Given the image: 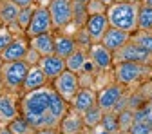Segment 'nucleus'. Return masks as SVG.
<instances>
[{"label":"nucleus","mask_w":152,"mask_h":134,"mask_svg":"<svg viewBox=\"0 0 152 134\" xmlns=\"http://www.w3.org/2000/svg\"><path fill=\"white\" fill-rule=\"evenodd\" d=\"M53 85H44L40 89H34L29 92H24L20 98V114L34 127V129H49L58 127V120L51 112V94Z\"/></svg>","instance_id":"1"},{"label":"nucleus","mask_w":152,"mask_h":134,"mask_svg":"<svg viewBox=\"0 0 152 134\" xmlns=\"http://www.w3.org/2000/svg\"><path fill=\"white\" fill-rule=\"evenodd\" d=\"M141 4H130L123 0H116L107 7V20L110 27H118L127 33H134L138 29V13Z\"/></svg>","instance_id":"2"},{"label":"nucleus","mask_w":152,"mask_h":134,"mask_svg":"<svg viewBox=\"0 0 152 134\" xmlns=\"http://www.w3.org/2000/svg\"><path fill=\"white\" fill-rule=\"evenodd\" d=\"M150 76H152V65H145L138 62H120L114 67V82L125 87L148 82Z\"/></svg>","instance_id":"3"},{"label":"nucleus","mask_w":152,"mask_h":134,"mask_svg":"<svg viewBox=\"0 0 152 134\" xmlns=\"http://www.w3.org/2000/svg\"><path fill=\"white\" fill-rule=\"evenodd\" d=\"M27 71H29V65L24 60L2 62V65H0V82H2V87L7 91L18 92L24 85Z\"/></svg>","instance_id":"4"},{"label":"nucleus","mask_w":152,"mask_h":134,"mask_svg":"<svg viewBox=\"0 0 152 134\" xmlns=\"http://www.w3.org/2000/svg\"><path fill=\"white\" fill-rule=\"evenodd\" d=\"M114 54V64L120 62H138V64H145V65H152V53H148L147 49H143L141 45H138L136 42L129 40L121 49H118Z\"/></svg>","instance_id":"5"},{"label":"nucleus","mask_w":152,"mask_h":134,"mask_svg":"<svg viewBox=\"0 0 152 134\" xmlns=\"http://www.w3.org/2000/svg\"><path fill=\"white\" fill-rule=\"evenodd\" d=\"M51 13L53 27L56 31H62L69 24H72V0H51L47 4Z\"/></svg>","instance_id":"6"},{"label":"nucleus","mask_w":152,"mask_h":134,"mask_svg":"<svg viewBox=\"0 0 152 134\" xmlns=\"http://www.w3.org/2000/svg\"><path fill=\"white\" fill-rule=\"evenodd\" d=\"M51 31H54V27H53L51 13H49L47 6L36 4V7L33 11V18H31V22H29V26L26 29L27 38L36 36V34H42V33H51Z\"/></svg>","instance_id":"7"},{"label":"nucleus","mask_w":152,"mask_h":134,"mask_svg":"<svg viewBox=\"0 0 152 134\" xmlns=\"http://www.w3.org/2000/svg\"><path fill=\"white\" fill-rule=\"evenodd\" d=\"M51 85H53V89L58 92L64 100H67L71 103V100L76 94V91L80 89V80H78V74H76V72L65 69L60 76H56V78L51 82Z\"/></svg>","instance_id":"8"},{"label":"nucleus","mask_w":152,"mask_h":134,"mask_svg":"<svg viewBox=\"0 0 152 134\" xmlns=\"http://www.w3.org/2000/svg\"><path fill=\"white\" fill-rule=\"evenodd\" d=\"M18 92L2 89L0 91V123L7 125L20 114V102Z\"/></svg>","instance_id":"9"},{"label":"nucleus","mask_w":152,"mask_h":134,"mask_svg":"<svg viewBox=\"0 0 152 134\" xmlns=\"http://www.w3.org/2000/svg\"><path fill=\"white\" fill-rule=\"evenodd\" d=\"M125 92H127V87L125 85H121L118 82H112L107 87H103V89L98 91V100H96V103L103 109V112L112 111L114 105L118 103V100L123 96Z\"/></svg>","instance_id":"10"},{"label":"nucleus","mask_w":152,"mask_h":134,"mask_svg":"<svg viewBox=\"0 0 152 134\" xmlns=\"http://www.w3.org/2000/svg\"><path fill=\"white\" fill-rule=\"evenodd\" d=\"M87 53H89L91 62L94 64V67H96L100 72L109 71L114 65V54H112V51H109L102 42H92Z\"/></svg>","instance_id":"11"},{"label":"nucleus","mask_w":152,"mask_h":134,"mask_svg":"<svg viewBox=\"0 0 152 134\" xmlns=\"http://www.w3.org/2000/svg\"><path fill=\"white\" fill-rule=\"evenodd\" d=\"M38 67L42 69V72L47 76V80L53 82L56 76H60L67 67H65V58L58 54H47V56H42L40 62H38Z\"/></svg>","instance_id":"12"},{"label":"nucleus","mask_w":152,"mask_h":134,"mask_svg":"<svg viewBox=\"0 0 152 134\" xmlns=\"http://www.w3.org/2000/svg\"><path fill=\"white\" fill-rule=\"evenodd\" d=\"M29 49V42L24 36H15L9 42V45L0 53L2 62H16V60H24V56Z\"/></svg>","instance_id":"13"},{"label":"nucleus","mask_w":152,"mask_h":134,"mask_svg":"<svg viewBox=\"0 0 152 134\" xmlns=\"http://www.w3.org/2000/svg\"><path fill=\"white\" fill-rule=\"evenodd\" d=\"M83 129H85V125H83V120H82V112H78L72 107L69 109V112L58 123L60 134H82Z\"/></svg>","instance_id":"14"},{"label":"nucleus","mask_w":152,"mask_h":134,"mask_svg":"<svg viewBox=\"0 0 152 134\" xmlns=\"http://www.w3.org/2000/svg\"><path fill=\"white\" fill-rule=\"evenodd\" d=\"M87 29V33L91 34V40L92 42H100L105 31L109 29V20H107V15L105 13H98V15H89L87 22L83 26Z\"/></svg>","instance_id":"15"},{"label":"nucleus","mask_w":152,"mask_h":134,"mask_svg":"<svg viewBox=\"0 0 152 134\" xmlns=\"http://www.w3.org/2000/svg\"><path fill=\"white\" fill-rule=\"evenodd\" d=\"M129 40H130V33L121 31V29H118V27H110V26H109V29L105 31V34H103V38H102L100 42H102L109 51L116 53V51L121 49Z\"/></svg>","instance_id":"16"},{"label":"nucleus","mask_w":152,"mask_h":134,"mask_svg":"<svg viewBox=\"0 0 152 134\" xmlns=\"http://www.w3.org/2000/svg\"><path fill=\"white\" fill-rule=\"evenodd\" d=\"M96 100H98V92L92 87H80L71 100V107L76 109L78 112H83L89 107L96 105Z\"/></svg>","instance_id":"17"},{"label":"nucleus","mask_w":152,"mask_h":134,"mask_svg":"<svg viewBox=\"0 0 152 134\" xmlns=\"http://www.w3.org/2000/svg\"><path fill=\"white\" fill-rule=\"evenodd\" d=\"M29 45L40 54V56H47L54 53V34L51 33H42L29 38Z\"/></svg>","instance_id":"18"},{"label":"nucleus","mask_w":152,"mask_h":134,"mask_svg":"<svg viewBox=\"0 0 152 134\" xmlns=\"http://www.w3.org/2000/svg\"><path fill=\"white\" fill-rule=\"evenodd\" d=\"M47 83H49V80H47V76L42 72V69L38 67V65H31L29 71H27V74H26L22 91L29 92V91H34V89H40V87H44Z\"/></svg>","instance_id":"19"},{"label":"nucleus","mask_w":152,"mask_h":134,"mask_svg":"<svg viewBox=\"0 0 152 134\" xmlns=\"http://www.w3.org/2000/svg\"><path fill=\"white\" fill-rule=\"evenodd\" d=\"M76 49V42L72 34H56L54 36V54L67 58V56Z\"/></svg>","instance_id":"20"},{"label":"nucleus","mask_w":152,"mask_h":134,"mask_svg":"<svg viewBox=\"0 0 152 134\" xmlns=\"http://www.w3.org/2000/svg\"><path fill=\"white\" fill-rule=\"evenodd\" d=\"M87 58H89V53H87L85 49H82V47H76V49L67 56V58H65V67H67V71H72V72L78 74V72L83 69Z\"/></svg>","instance_id":"21"},{"label":"nucleus","mask_w":152,"mask_h":134,"mask_svg":"<svg viewBox=\"0 0 152 134\" xmlns=\"http://www.w3.org/2000/svg\"><path fill=\"white\" fill-rule=\"evenodd\" d=\"M20 7H18L13 0H0V20L6 26H11L16 22Z\"/></svg>","instance_id":"22"},{"label":"nucleus","mask_w":152,"mask_h":134,"mask_svg":"<svg viewBox=\"0 0 152 134\" xmlns=\"http://www.w3.org/2000/svg\"><path fill=\"white\" fill-rule=\"evenodd\" d=\"M102 118H103V109L96 103V105H92L89 107L87 111L82 112V120H83V125L92 129V127H96L102 123Z\"/></svg>","instance_id":"23"},{"label":"nucleus","mask_w":152,"mask_h":134,"mask_svg":"<svg viewBox=\"0 0 152 134\" xmlns=\"http://www.w3.org/2000/svg\"><path fill=\"white\" fill-rule=\"evenodd\" d=\"M7 129H9L13 134H34V132H36V129L22 116V114H18L13 122H9V123H7Z\"/></svg>","instance_id":"24"},{"label":"nucleus","mask_w":152,"mask_h":134,"mask_svg":"<svg viewBox=\"0 0 152 134\" xmlns=\"http://www.w3.org/2000/svg\"><path fill=\"white\" fill-rule=\"evenodd\" d=\"M138 29L140 31H150L152 29V7L147 4L140 6V13H138ZM136 29V31H138Z\"/></svg>","instance_id":"25"},{"label":"nucleus","mask_w":152,"mask_h":134,"mask_svg":"<svg viewBox=\"0 0 152 134\" xmlns=\"http://www.w3.org/2000/svg\"><path fill=\"white\" fill-rule=\"evenodd\" d=\"M89 18V13H87V4H78V2H72V24L74 27H83L85 22Z\"/></svg>","instance_id":"26"},{"label":"nucleus","mask_w":152,"mask_h":134,"mask_svg":"<svg viewBox=\"0 0 152 134\" xmlns=\"http://www.w3.org/2000/svg\"><path fill=\"white\" fill-rule=\"evenodd\" d=\"M130 40L136 42L138 45H141L143 49H147L148 53H152V33L150 31H134L130 34Z\"/></svg>","instance_id":"27"},{"label":"nucleus","mask_w":152,"mask_h":134,"mask_svg":"<svg viewBox=\"0 0 152 134\" xmlns=\"http://www.w3.org/2000/svg\"><path fill=\"white\" fill-rule=\"evenodd\" d=\"M105 130L112 132V134H118L120 132V123H118V114L112 112V111H107L103 112V118H102V123H100Z\"/></svg>","instance_id":"28"},{"label":"nucleus","mask_w":152,"mask_h":134,"mask_svg":"<svg viewBox=\"0 0 152 134\" xmlns=\"http://www.w3.org/2000/svg\"><path fill=\"white\" fill-rule=\"evenodd\" d=\"M36 6H29V7H20V13H18V18H16V26L20 31L26 33L29 22H31V18H33V11H34Z\"/></svg>","instance_id":"29"},{"label":"nucleus","mask_w":152,"mask_h":134,"mask_svg":"<svg viewBox=\"0 0 152 134\" xmlns=\"http://www.w3.org/2000/svg\"><path fill=\"white\" fill-rule=\"evenodd\" d=\"M74 42H76V47H82V49H85V51H89V47H91V44H92V40H91V34L87 33V29L85 27H78L74 31Z\"/></svg>","instance_id":"30"},{"label":"nucleus","mask_w":152,"mask_h":134,"mask_svg":"<svg viewBox=\"0 0 152 134\" xmlns=\"http://www.w3.org/2000/svg\"><path fill=\"white\" fill-rule=\"evenodd\" d=\"M118 123H120V130H129L130 125L134 123V111L123 109L121 112H118Z\"/></svg>","instance_id":"31"},{"label":"nucleus","mask_w":152,"mask_h":134,"mask_svg":"<svg viewBox=\"0 0 152 134\" xmlns=\"http://www.w3.org/2000/svg\"><path fill=\"white\" fill-rule=\"evenodd\" d=\"M15 38V34H13V31L9 29V26H6V24H2L0 26V53H2L7 45H9V42Z\"/></svg>","instance_id":"32"},{"label":"nucleus","mask_w":152,"mask_h":134,"mask_svg":"<svg viewBox=\"0 0 152 134\" xmlns=\"http://www.w3.org/2000/svg\"><path fill=\"white\" fill-rule=\"evenodd\" d=\"M150 112H152V103L150 102L143 103L141 107H138L134 111V122H147V118H148Z\"/></svg>","instance_id":"33"},{"label":"nucleus","mask_w":152,"mask_h":134,"mask_svg":"<svg viewBox=\"0 0 152 134\" xmlns=\"http://www.w3.org/2000/svg\"><path fill=\"white\" fill-rule=\"evenodd\" d=\"M87 13H89V15L107 13V6H105V4H102L100 0H89V2H87Z\"/></svg>","instance_id":"34"},{"label":"nucleus","mask_w":152,"mask_h":134,"mask_svg":"<svg viewBox=\"0 0 152 134\" xmlns=\"http://www.w3.org/2000/svg\"><path fill=\"white\" fill-rule=\"evenodd\" d=\"M129 132H130V134H150L152 129L148 127L147 122H134V123L130 125Z\"/></svg>","instance_id":"35"},{"label":"nucleus","mask_w":152,"mask_h":134,"mask_svg":"<svg viewBox=\"0 0 152 134\" xmlns=\"http://www.w3.org/2000/svg\"><path fill=\"white\" fill-rule=\"evenodd\" d=\"M40 58H42V56H40V54H38V53H36V51L29 45V49H27V53H26V56H24V62L31 67V65H38Z\"/></svg>","instance_id":"36"},{"label":"nucleus","mask_w":152,"mask_h":134,"mask_svg":"<svg viewBox=\"0 0 152 134\" xmlns=\"http://www.w3.org/2000/svg\"><path fill=\"white\" fill-rule=\"evenodd\" d=\"M34 134H60L58 127H49V129H36Z\"/></svg>","instance_id":"37"},{"label":"nucleus","mask_w":152,"mask_h":134,"mask_svg":"<svg viewBox=\"0 0 152 134\" xmlns=\"http://www.w3.org/2000/svg\"><path fill=\"white\" fill-rule=\"evenodd\" d=\"M18 7H29V6H36V0H13Z\"/></svg>","instance_id":"38"},{"label":"nucleus","mask_w":152,"mask_h":134,"mask_svg":"<svg viewBox=\"0 0 152 134\" xmlns=\"http://www.w3.org/2000/svg\"><path fill=\"white\" fill-rule=\"evenodd\" d=\"M91 130H92L91 134H112V132H109V130H105V129H103L102 125H96V127H92Z\"/></svg>","instance_id":"39"},{"label":"nucleus","mask_w":152,"mask_h":134,"mask_svg":"<svg viewBox=\"0 0 152 134\" xmlns=\"http://www.w3.org/2000/svg\"><path fill=\"white\" fill-rule=\"evenodd\" d=\"M0 134H13V132L7 129V125H4V127H2V130H0Z\"/></svg>","instance_id":"40"},{"label":"nucleus","mask_w":152,"mask_h":134,"mask_svg":"<svg viewBox=\"0 0 152 134\" xmlns=\"http://www.w3.org/2000/svg\"><path fill=\"white\" fill-rule=\"evenodd\" d=\"M100 2H102V4H105V6L109 7L110 4H114V2H116V0H100Z\"/></svg>","instance_id":"41"},{"label":"nucleus","mask_w":152,"mask_h":134,"mask_svg":"<svg viewBox=\"0 0 152 134\" xmlns=\"http://www.w3.org/2000/svg\"><path fill=\"white\" fill-rule=\"evenodd\" d=\"M51 2V0H36V4H40V6H47Z\"/></svg>","instance_id":"42"},{"label":"nucleus","mask_w":152,"mask_h":134,"mask_svg":"<svg viewBox=\"0 0 152 134\" xmlns=\"http://www.w3.org/2000/svg\"><path fill=\"white\" fill-rule=\"evenodd\" d=\"M147 123H148V127H150V129H152V112H150V114H148V118H147Z\"/></svg>","instance_id":"43"},{"label":"nucleus","mask_w":152,"mask_h":134,"mask_svg":"<svg viewBox=\"0 0 152 134\" xmlns=\"http://www.w3.org/2000/svg\"><path fill=\"white\" fill-rule=\"evenodd\" d=\"M123 2H130V4H141V0H123Z\"/></svg>","instance_id":"44"},{"label":"nucleus","mask_w":152,"mask_h":134,"mask_svg":"<svg viewBox=\"0 0 152 134\" xmlns=\"http://www.w3.org/2000/svg\"><path fill=\"white\" fill-rule=\"evenodd\" d=\"M141 4H147V6L152 7V0H141Z\"/></svg>","instance_id":"45"},{"label":"nucleus","mask_w":152,"mask_h":134,"mask_svg":"<svg viewBox=\"0 0 152 134\" xmlns=\"http://www.w3.org/2000/svg\"><path fill=\"white\" fill-rule=\"evenodd\" d=\"M72 2H78V4H87L89 0H72Z\"/></svg>","instance_id":"46"},{"label":"nucleus","mask_w":152,"mask_h":134,"mask_svg":"<svg viewBox=\"0 0 152 134\" xmlns=\"http://www.w3.org/2000/svg\"><path fill=\"white\" fill-rule=\"evenodd\" d=\"M118 134H130V132H129V130H120Z\"/></svg>","instance_id":"47"},{"label":"nucleus","mask_w":152,"mask_h":134,"mask_svg":"<svg viewBox=\"0 0 152 134\" xmlns=\"http://www.w3.org/2000/svg\"><path fill=\"white\" fill-rule=\"evenodd\" d=\"M2 127H4V125H2V123H0V130H2Z\"/></svg>","instance_id":"48"},{"label":"nucleus","mask_w":152,"mask_h":134,"mask_svg":"<svg viewBox=\"0 0 152 134\" xmlns=\"http://www.w3.org/2000/svg\"><path fill=\"white\" fill-rule=\"evenodd\" d=\"M0 65H2V58H0Z\"/></svg>","instance_id":"49"},{"label":"nucleus","mask_w":152,"mask_h":134,"mask_svg":"<svg viewBox=\"0 0 152 134\" xmlns=\"http://www.w3.org/2000/svg\"><path fill=\"white\" fill-rule=\"evenodd\" d=\"M0 26H2V20H0Z\"/></svg>","instance_id":"50"},{"label":"nucleus","mask_w":152,"mask_h":134,"mask_svg":"<svg viewBox=\"0 0 152 134\" xmlns=\"http://www.w3.org/2000/svg\"><path fill=\"white\" fill-rule=\"evenodd\" d=\"M150 33H152V29H150Z\"/></svg>","instance_id":"51"}]
</instances>
